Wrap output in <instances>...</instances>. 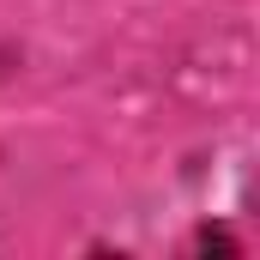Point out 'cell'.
I'll return each mask as SVG.
<instances>
[]
</instances>
